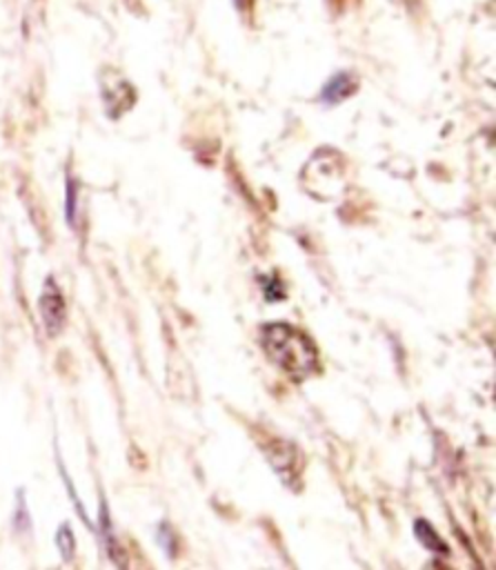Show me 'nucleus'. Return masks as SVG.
<instances>
[{"label":"nucleus","instance_id":"nucleus-7","mask_svg":"<svg viewBox=\"0 0 496 570\" xmlns=\"http://www.w3.org/2000/svg\"><path fill=\"white\" fill-rule=\"evenodd\" d=\"M327 2H329L336 11H345V9L349 7V2H351V0H327Z\"/></svg>","mask_w":496,"mask_h":570},{"label":"nucleus","instance_id":"nucleus-4","mask_svg":"<svg viewBox=\"0 0 496 570\" xmlns=\"http://www.w3.org/2000/svg\"><path fill=\"white\" fill-rule=\"evenodd\" d=\"M414 532H416V539H418L427 550L438 552V554H447V552H449L447 543L436 534V530H434L427 521L418 519V521L414 523Z\"/></svg>","mask_w":496,"mask_h":570},{"label":"nucleus","instance_id":"nucleus-1","mask_svg":"<svg viewBox=\"0 0 496 570\" xmlns=\"http://www.w3.org/2000/svg\"><path fill=\"white\" fill-rule=\"evenodd\" d=\"M260 338L269 358L287 374L302 379L318 367L316 347L296 327L287 323H269L260 327Z\"/></svg>","mask_w":496,"mask_h":570},{"label":"nucleus","instance_id":"nucleus-8","mask_svg":"<svg viewBox=\"0 0 496 570\" xmlns=\"http://www.w3.org/2000/svg\"><path fill=\"white\" fill-rule=\"evenodd\" d=\"M403 2H405V4H407L411 11H414V9H420L425 0H403Z\"/></svg>","mask_w":496,"mask_h":570},{"label":"nucleus","instance_id":"nucleus-5","mask_svg":"<svg viewBox=\"0 0 496 570\" xmlns=\"http://www.w3.org/2000/svg\"><path fill=\"white\" fill-rule=\"evenodd\" d=\"M76 189H73V180H67V220L73 223V212H76Z\"/></svg>","mask_w":496,"mask_h":570},{"label":"nucleus","instance_id":"nucleus-2","mask_svg":"<svg viewBox=\"0 0 496 570\" xmlns=\"http://www.w3.org/2000/svg\"><path fill=\"white\" fill-rule=\"evenodd\" d=\"M40 314H42L44 327L51 336L62 330V325H65V301H62V294L58 292V287L53 285L51 278L47 281L44 292L40 296Z\"/></svg>","mask_w":496,"mask_h":570},{"label":"nucleus","instance_id":"nucleus-6","mask_svg":"<svg viewBox=\"0 0 496 570\" xmlns=\"http://www.w3.org/2000/svg\"><path fill=\"white\" fill-rule=\"evenodd\" d=\"M236 2V7H238V11L242 13V16H249L251 13V7H254V0H234Z\"/></svg>","mask_w":496,"mask_h":570},{"label":"nucleus","instance_id":"nucleus-3","mask_svg":"<svg viewBox=\"0 0 496 570\" xmlns=\"http://www.w3.org/2000/svg\"><path fill=\"white\" fill-rule=\"evenodd\" d=\"M356 91V80L349 73H336L325 87H323V100L327 105H336L351 96Z\"/></svg>","mask_w":496,"mask_h":570}]
</instances>
